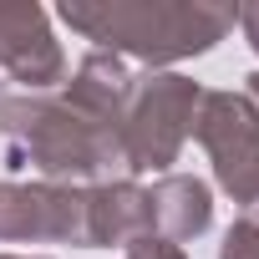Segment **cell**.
Wrapping results in <instances>:
<instances>
[{
  "mask_svg": "<svg viewBox=\"0 0 259 259\" xmlns=\"http://www.w3.org/2000/svg\"><path fill=\"white\" fill-rule=\"evenodd\" d=\"M0 138L11 148V168H36L46 183H87L107 178L122 163L117 127L87 117L61 92H21L0 87Z\"/></svg>",
  "mask_w": 259,
  "mask_h": 259,
  "instance_id": "obj_1",
  "label": "cell"
},
{
  "mask_svg": "<svg viewBox=\"0 0 259 259\" xmlns=\"http://www.w3.org/2000/svg\"><path fill=\"white\" fill-rule=\"evenodd\" d=\"M56 16L87 41H97V51L168 66L183 56H203L213 41H224L239 21V6H219V0H66Z\"/></svg>",
  "mask_w": 259,
  "mask_h": 259,
  "instance_id": "obj_2",
  "label": "cell"
},
{
  "mask_svg": "<svg viewBox=\"0 0 259 259\" xmlns=\"http://www.w3.org/2000/svg\"><path fill=\"white\" fill-rule=\"evenodd\" d=\"M198 97H203V87L178 71H153V76L133 81V97H127L122 122H117L127 173H163L183 153V143L193 133Z\"/></svg>",
  "mask_w": 259,
  "mask_h": 259,
  "instance_id": "obj_3",
  "label": "cell"
},
{
  "mask_svg": "<svg viewBox=\"0 0 259 259\" xmlns=\"http://www.w3.org/2000/svg\"><path fill=\"white\" fill-rule=\"evenodd\" d=\"M193 138L213 158L219 188L239 208L259 203V107L244 92H203L193 112Z\"/></svg>",
  "mask_w": 259,
  "mask_h": 259,
  "instance_id": "obj_4",
  "label": "cell"
},
{
  "mask_svg": "<svg viewBox=\"0 0 259 259\" xmlns=\"http://www.w3.org/2000/svg\"><path fill=\"white\" fill-rule=\"evenodd\" d=\"M0 239L87 244V188H66V183H0Z\"/></svg>",
  "mask_w": 259,
  "mask_h": 259,
  "instance_id": "obj_5",
  "label": "cell"
},
{
  "mask_svg": "<svg viewBox=\"0 0 259 259\" xmlns=\"http://www.w3.org/2000/svg\"><path fill=\"white\" fill-rule=\"evenodd\" d=\"M0 71H11V87L21 92H51L66 81V56L41 6L0 0Z\"/></svg>",
  "mask_w": 259,
  "mask_h": 259,
  "instance_id": "obj_6",
  "label": "cell"
},
{
  "mask_svg": "<svg viewBox=\"0 0 259 259\" xmlns=\"http://www.w3.org/2000/svg\"><path fill=\"white\" fill-rule=\"evenodd\" d=\"M138 239H153V208H148V188L138 183H97L87 188V249H112Z\"/></svg>",
  "mask_w": 259,
  "mask_h": 259,
  "instance_id": "obj_7",
  "label": "cell"
},
{
  "mask_svg": "<svg viewBox=\"0 0 259 259\" xmlns=\"http://www.w3.org/2000/svg\"><path fill=\"white\" fill-rule=\"evenodd\" d=\"M133 71H127V61L122 56H112V51H92L81 66H76V76L61 87V97L71 102V107H81L87 117H97V122H107V127H117L122 122V107H127V97H133Z\"/></svg>",
  "mask_w": 259,
  "mask_h": 259,
  "instance_id": "obj_8",
  "label": "cell"
},
{
  "mask_svg": "<svg viewBox=\"0 0 259 259\" xmlns=\"http://www.w3.org/2000/svg\"><path fill=\"white\" fill-rule=\"evenodd\" d=\"M148 208H153V229L158 239L168 244H183L193 234L208 229L213 219V198H208V183L203 178H188V173H168L148 188Z\"/></svg>",
  "mask_w": 259,
  "mask_h": 259,
  "instance_id": "obj_9",
  "label": "cell"
},
{
  "mask_svg": "<svg viewBox=\"0 0 259 259\" xmlns=\"http://www.w3.org/2000/svg\"><path fill=\"white\" fill-rule=\"evenodd\" d=\"M219 259H259V224L239 219V224L224 234V249H219Z\"/></svg>",
  "mask_w": 259,
  "mask_h": 259,
  "instance_id": "obj_10",
  "label": "cell"
},
{
  "mask_svg": "<svg viewBox=\"0 0 259 259\" xmlns=\"http://www.w3.org/2000/svg\"><path fill=\"white\" fill-rule=\"evenodd\" d=\"M127 259H188L183 244H168V239H138L127 249Z\"/></svg>",
  "mask_w": 259,
  "mask_h": 259,
  "instance_id": "obj_11",
  "label": "cell"
},
{
  "mask_svg": "<svg viewBox=\"0 0 259 259\" xmlns=\"http://www.w3.org/2000/svg\"><path fill=\"white\" fill-rule=\"evenodd\" d=\"M239 26H244V36H249V46L259 51V0H254V6H239Z\"/></svg>",
  "mask_w": 259,
  "mask_h": 259,
  "instance_id": "obj_12",
  "label": "cell"
},
{
  "mask_svg": "<svg viewBox=\"0 0 259 259\" xmlns=\"http://www.w3.org/2000/svg\"><path fill=\"white\" fill-rule=\"evenodd\" d=\"M249 102H254V107H259V71H254V76H249Z\"/></svg>",
  "mask_w": 259,
  "mask_h": 259,
  "instance_id": "obj_13",
  "label": "cell"
},
{
  "mask_svg": "<svg viewBox=\"0 0 259 259\" xmlns=\"http://www.w3.org/2000/svg\"><path fill=\"white\" fill-rule=\"evenodd\" d=\"M0 259H16V254H0Z\"/></svg>",
  "mask_w": 259,
  "mask_h": 259,
  "instance_id": "obj_14",
  "label": "cell"
}]
</instances>
